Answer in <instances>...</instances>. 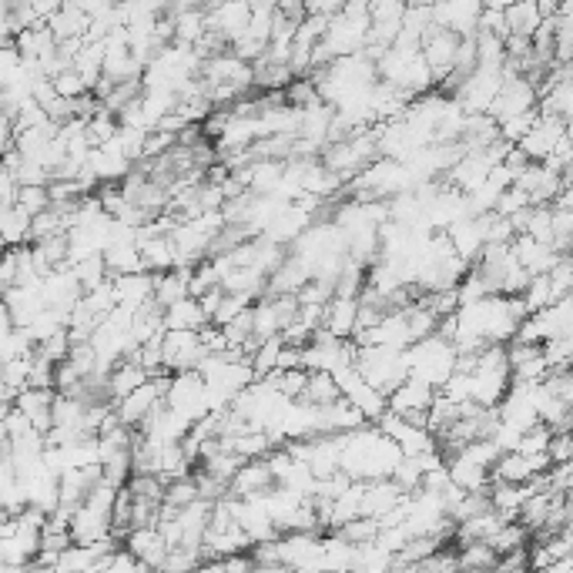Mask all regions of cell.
Here are the masks:
<instances>
[{"label":"cell","instance_id":"7","mask_svg":"<svg viewBox=\"0 0 573 573\" xmlns=\"http://www.w3.org/2000/svg\"><path fill=\"white\" fill-rule=\"evenodd\" d=\"M141 573H158V570H151V567H145V570H141Z\"/></svg>","mask_w":573,"mask_h":573},{"label":"cell","instance_id":"6","mask_svg":"<svg viewBox=\"0 0 573 573\" xmlns=\"http://www.w3.org/2000/svg\"><path fill=\"white\" fill-rule=\"evenodd\" d=\"M255 573H292L289 567H255Z\"/></svg>","mask_w":573,"mask_h":573},{"label":"cell","instance_id":"4","mask_svg":"<svg viewBox=\"0 0 573 573\" xmlns=\"http://www.w3.org/2000/svg\"><path fill=\"white\" fill-rule=\"evenodd\" d=\"M496 563H500V553H496L490 543L460 547V573L463 570H496Z\"/></svg>","mask_w":573,"mask_h":573},{"label":"cell","instance_id":"5","mask_svg":"<svg viewBox=\"0 0 573 573\" xmlns=\"http://www.w3.org/2000/svg\"><path fill=\"white\" fill-rule=\"evenodd\" d=\"M195 573H225V560H208Z\"/></svg>","mask_w":573,"mask_h":573},{"label":"cell","instance_id":"3","mask_svg":"<svg viewBox=\"0 0 573 573\" xmlns=\"http://www.w3.org/2000/svg\"><path fill=\"white\" fill-rule=\"evenodd\" d=\"M212 326L198 299H181L178 305L165 309V329L168 332H202Z\"/></svg>","mask_w":573,"mask_h":573},{"label":"cell","instance_id":"1","mask_svg":"<svg viewBox=\"0 0 573 573\" xmlns=\"http://www.w3.org/2000/svg\"><path fill=\"white\" fill-rule=\"evenodd\" d=\"M342 389H339V382L332 372H309V379H305V389H302V396L295 399L299 406H309V409H329V406H336L342 403Z\"/></svg>","mask_w":573,"mask_h":573},{"label":"cell","instance_id":"2","mask_svg":"<svg viewBox=\"0 0 573 573\" xmlns=\"http://www.w3.org/2000/svg\"><path fill=\"white\" fill-rule=\"evenodd\" d=\"M124 550L135 553V557L151 570H161V563L168 557V540L161 537V530H135L128 540H124Z\"/></svg>","mask_w":573,"mask_h":573}]
</instances>
